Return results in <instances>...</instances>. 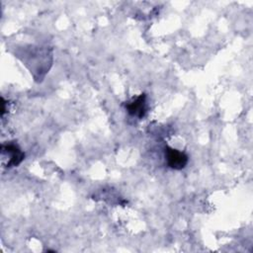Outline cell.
I'll use <instances>...</instances> for the list:
<instances>
[{"instance_id": "7a4b0ae2", "label": "cell", "mask_w": 253, "mask_h": 253, "mask_svg": "<svg viewBox=\"0 0 253 253\" xmlns=\"http://www.w3.org/2000/svg\"><path fill=\"white\" fill-rule=\"evenodd\" d=\"M2 154L7 155L8 156V163L7 166H17L18 164H20L22 162V160L24 159V152L15 144L9 143V144H5L2 145Z\"/></svg>"}, {"instance_id": "6da1fadb", "label": "cell", "mask_w": 253, "mask_h": 253, "mask_svg": "<svg viewBox=\"0 0 253 253\" xmlns=\"http://www.w3.org/2000/svg\"><path fill=\"white\" fill-rule=\"evenodd\" d=\"M165 155H166L167 164L172 169L181 170L185 168V166L188 163V156L184 152L179 151L175 148H171L167 146L165 150Z\"/></svg>"}, {"instance_id": "3957f363", "label": "cell", "mask_w": 253, "mask_h": 253, "mask_svg": "<svg viewBox=\"0 0 253 253\" xmlns=\"http://www.w3.org/2000/svg\"><path fill=\"white\" fill-rule=\"evenodd\" d=\"M146 96L145 94H140L133 101L126 105L127 112L133 116L141 119L146 113Z\"/></svg>"}]
</instances>
